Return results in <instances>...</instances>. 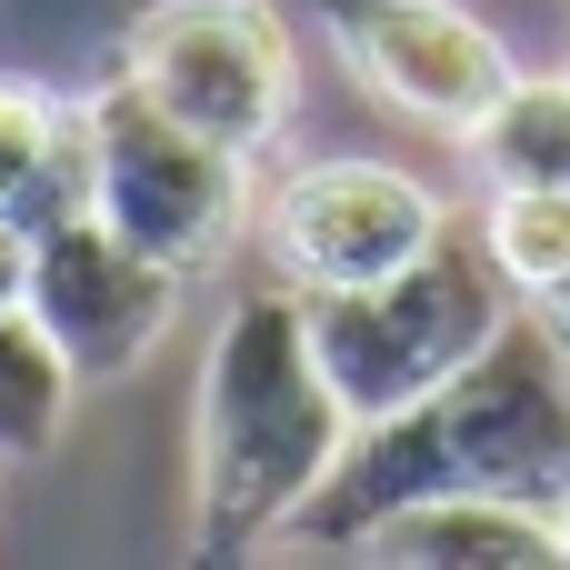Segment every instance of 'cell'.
Returning a JSON list of instances; mask_svg holds the SVG:
<instances>
[{
    "mask_svg": "<svg viewBox=\"0 0 570 570\" xmlns=\"http://www.w3.org/2000/svg\"><path fill=\"white\" fill-rule=\"evenodd\" d=\"M561 541H570V501H561Z\"/></svg>",
    "mask_w": 570,
    "mask_h": 570,
    "instance_id": "2e32d148",
    "label": "cell"
},
{
    "mask_svg": "<svg viewBox=\"0 0 570 570\" xmlns=\"http://www.w3.org/2000/svg\"><path fill=\"white\" fill-rule=\"evenodd\" d=\"M120 70L230 150H271L301 100V50L271 0H150L120 30Z\"/></svg>",
    "mask_w": 570,
    "mask_h": 570,
    "instance_id": "5b68a950",
    "label": "cell"
},
{
    "mask_svg": "<svg viewBox=\"0 0 570 570\" xmlns=\"http://www.w3.org/2000/svg\"><path fill=\"white\" fill-rule=\"evenodd\" d=\"M80 110H90V210L180 281H200L250 220V150L160 110L130 70H110Z\"/></svg>",
    "mask_w": 570,
    "mask_h": 570,
    "instance_id": "277c9868",
    "label": "cell"
},
{
    "mask_svg": "<svg viewBox=\"0 0 570 570\" xmlns=\"http://www.w3.org/2000/svg\"><path fill=\"white\" fill-rule=\"evenodd\" d=\"M70 391H80V371L30 321V301H0V461H40L70 421Z\"/></svg>",
    "mask_w": 570,
    "mask_h": 570,
    "instance_id": "8fae6325",
    "label": "cell"
},
{
    "mask_svg": "<svg viewBox=\"0 0 570 570\" xmlns=\"http://www.w3.org/2000/svg\"><path fill=\"white\" fill-rule=\"evenodd\" d=\"M311 20L331 30V50H341L391 110H411V120H431V130H451V140H471V130L501 110V90L521 80L511 50H501L461 0H311Z\"/></svg>",
    "mask_w": 570,
    "mask_h": 570,
    "instance_id": "ba28073f",
    "label": "cell"
},
{
    "mask_svg": "<svg viewBox=\"0 0 570 570\" xmlns=\"http://www.w3.org/2000/svg\"><path fill=\"white\" fill-rule=\"evenodd\" d=\"M451 491L521 501V511H551V521L570 501V351L521 311L501 321V341L471 371H451L441 391H421L391 421H361L351 451L291 511L281 541L291 551H351L381 511L451 501Z\"/></svg>",
    "mask_w": 570,
    "mask_h": 570,
    "instance_id": "6da1fadb",
    "label": "cell"
},
{
    "mask_svg": "<svg viewBox=\"0 0 570 570\" xmlns=\"http://www.w3.org/2000/svg\"><path fill=\"white\" fill-rule=\"evenodd\" d=\"M351 551H361V561H401V570H481V561L551 570V561H570V541H561V521H551V511L481 501V491H451V501H401V511H381Z\"/></svg>",
    "mask_w": 570,
    "mask_h": 570,
    "instance_id": "9c48e42d",
    "label": "cell"
},
{
    "mask_svg": "<svg viewBox=\"0 0 570 570\" xmlns=\"http://www.w3.org/2000/svg\"><path fill=\"white\" fill-rule=\"evenodd\" d=\"M511 281L491 261V230L481 220H451L411 271L391 281H361V291H301V321H311V351L341 391L351 421H391L411 411L421 391H441L451 371H471L501 321H511Z\"/></svg>",
    "mask_w": 570,
    "mask_h": 570,
    "instance_id": "3957f363",
    "label": "cell"
},
{
    "mask_svg": "<svg viewBox=\"0 0 570 570\" xmlns=\"http://www.w3.org/2000/svg\"><path fill=\"white\" fill-rule=\"evenodd\" d=\"M0 210L30 240L90 210V110L50 100L40 80H0Z\"/></svg>",
    "mask_w": 570,
    "mask_h": 570,
    "instance_id": "30bf717a",
    "label": "cell"
},
{
    "mask_svg": "<svg viewBox=\"0 0 570 570\" xmlns=\"http://www.w3.org/2000/svg\"><path fill=\"white\" fill-rule=\"evenodd\" d=\"M451 230V210L391 170V160H311L271 190L261 210V240L281 261L291 291H361V281H391L411 271L431 240Z\"/></svg>",
    "mask_w": 570,
    "mask_h": 570,
    "instance_id": "8992f818",
    "label": "cell"
},
{
    "mask_svg": "<svg viewBox=\"0 0 570 570\" xmlns=\"http://www.w3.org/2000/svg\"><path fill=\"white\" fill-rule=\"evenodd\" d=\"M491 261H501V281L521 291V301H541L551 281H561L570 261V190L561 180H501V200H491Z\"/></svg>",
    "mask_w": 570,
    "mask_h": 570,
    "instance_id": "4fadbf2b",
    "label": "cell"
},
{
    "mask_svg": "<svg viewBox=\"0 0 570 570\" xmlns=\"http://www.w3.org/2000/svg\"><path fill=\"white\" fill-rule=\"evenodd\" d=\"M0 301H30V230L0 210Z\"/></svg>",
    "mask_w": 570,
    "mask_h": 570,
    "instance_id": "5bb4252c",
    "label": "cell"
},
{
    "mask_svg": "<svg viewBox=\"0 0 570 570\" xmlns=\"http://www.w3.org/2000/svg\"><path fill=\"white\" fill-rule=\"evenodd\" d=\"M180 291H190V281H180L170 261H150L140 240H120L100 210L50 220V230L30 240V321L60 341V361H70L80 381H130V371L150 361V341L170 331Z\"/></svg>",
    "mask_w": 570,
    "mask_h": 570,
    "instance_id": "52a82bcc",
    "label": "cell"
},
{
    "mask_svg": "<svg viewBox=\"0 0 570 570\" xmlns=\"http://www.w3.org/2000/svg\"><path fill=\"white\" fill-rule=\"evenodd\" d=\"M351 411L311 351L301 291H250L210 361H200V411H190V541L200 561H240L291 531V511L331 481L351 451Z\"/></svg>",
    "mask_w": 570,
    "mask_h": 570,
    "instance_id": "7a4b0ae2",
    "label": "cell"
},
{
    "mask_svg": "<svg viewBox=\"0 0 570 570\" xmlns=\"http://www.w3.org/2000/svg\"><path fill=\"white\" fill-rule=\"evenodd\" d=\"M471 150L501 170V180H561L570 190V80H511L501 110L471 130Z\"/></svg>",
    "mask_w": 570,
    "mask_h": 570,
    "instance_id": "7c38bea8",
    "label": "cell"
},
{
    "mask_svg": "<svg viewBox=\"0 0 570 570\" xmlns=\"http://www.w3.org/2000/svg\"><path fill=\"white\" fill-rule=\"evenodd\" d=\"M531 321H541V331H551V341L570 351V261H561V281H551V291L531 301Z\"/></svg>",
    "mask_w": 570,
    "mask_h": 570,
    "instance_id": "9a60e30c",
    "label": "cell"
}]
</instances>
